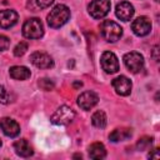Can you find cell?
I'll return each instance as SVG.
<instances>
[{"label":"cell","mask_w":160,"mask_h":160,"mask_svg":"<svg viewBox=\"0 0 160 160\" xmlns=\"http://www.w3.org/2000/svg\"><path fill=\"white\" fill-rule=\"evenodd\" d=\"M70 19V9L66 5L59 4L54 6L48 15V25L52 29L61 28Z\"/></svg>","instance_id":"cell-1"},{"label":"cell","mask_w":160,"mask_h":160,"mask_svg":"<svg viewBox=\"0 0 160 160\" xmlns=\"http://www.w3.org/2000/svg\"><path fill=\"white\" fill-rule=\"evenodd\" d=\"M100 35L109 42L118 41L122 35V29L112 20H104L100 24Z\"/></svg>","instance_id":"cell-2"},{"label":"cell","mask_w":160,"mask_h":160,"mask_svg":"<svg viewBox=\"0 0 160 160\" xmlns=\"http://www.w3.org/2000/svg\"><path fill=\"white\" fill-rule=\"evenodd\" d=\"M22 35L26 39H40L44 35V26L40 19H28L22 25Z\"/></svg>","instance_id":"cell-3"},{"label":"cell","mask_w":160,"mask_h":160,"mask_svg":"<svg viewBox=\"0 0 160 160\" xmlns=\"http://www.w3.org/2000/svg\"><path fill=\"white\" fill-rule=\"evenodd\" d=\"M75 111L70 108V106H66V105H62L60 106L50 118L51 122L55 124V125H68L70 124L74 119H75Z\"/></svg>","instance_id":"cell-4"},{"label":"cell","mask_w":160,"mask_h":160,"mask_svg":"<svg viewBox=\"0 0 160 160\" xmlns=\"http://www.w3.org/2000/svg\"><path fill=\"white\" fill-rule=\"evenodd\" d=\"M122 60H124V64L128 68V70L134 74L140 72L144 68V58L138 51H130V52L125 54Z\"/></svg>","instance_id":"cell-5"},{"label":"cell","mask_w":160,"mask_h":160,"mask_svg":"<svg viewBox=\"0 0 160 160\" xmlns=\"http://www.w3.org/2000/svg\"><path fill=\"white\" fill-rule=\"evenodd\" d=\"M110 6H111V4L109 0H92L88 6V11L91 18L102 19L104 16H106L109 14Z\"/></svg>","instance_id":"cell-6"},{"label":"cell","mask_w":160,"mask_h":160,"mask_svg":"<svg viewBox=\"0 0 160 160\" xmlns=\"http://www.w3.org/2000/svg\"><path fill=\"white\" fill-rule=\"evenodd\" d=\"M100 64H101L102 70H105V72H108V74H114L119 70V60H118L116 55L111 51L102 52V55L100 58Z\"/></svg>","instance_id":"cell-7"},{"label":"cell","mask_w":160,"mask_h":160,"mask_svg":"<svg viewBox=\"0 0 160 160\" xmlns=\"http://www.w3.org/2000/svg\"><path fill=\"white\" fill-rule=\"evenodd\" d=\"M30 61L34 66L39 69H50L54 66V60L52 58L42 51H35L30 55Z\"/></svg>","instance_id":"cell-8"},{"label":"cell","mask_w":160,"mask_h":160,"mask_svg":"<svg viewBox=\"0 0 160 160\" xmlns=\"http://www.w3.org/2000/svg\"><path fill=\"white\" fill-rule=\"evenodd\" d=\"M131 30L138 36H145L151 30V21L146 16H139L136 18L131 24Z\"/></svg>","instance_id":"cell-9"},{"label":"cell","mask_w":160,"mask_h":160,"mask_svg":"<svg viewBox=\"0 0 160 160\" xmlns=\"http://www.w3.org/2000/svg\"><path fill=\"white\" fill-rule=\"evenodd\" d=\"M99 101V96L94 91H84L78 98V105L82 110H90L92 109Z\"/></svg>","instance_id":"cell-10"},{"label":"cell","mask_w":160,"mask_h":160,"mask_svg":"<svg viewBox=\"0 0 160 160\" xmlns=\"http://www.w3.org/2000/svg\"><path fill=\"white\" fill-rule=\"evenodd\" d=\"M131 81L124 75H120L112 80V88L115 89L116 94L121 96H128L131 92Z\"/></svg>","instance_id":"cell-11"},{"label":"cell","mask_w":160,"mask_h":160,"mask_svg":"<svg viewBox=\"0 0 160 160\" xmlns=\"http://www.w3.org/2000/svg\"><path fill=\"white\" fill-rule=\"evenodd\" d=\"M0 128L2 132L9 138H15L20 134V126L19 124L10 118H2L0 119Z\"/></svg>","instance_id":"cell-12"},{"label":"cell","mask_w":160,"mask_h":160,"mask_svg":"<svg viewBox=\"0 0 160 160\" xmlns=\"http://www.w3.org/2000/svg\"><path fill=\"white\" fill-rule=\"evenodd\" d=\"M19 20L18 12L10 9L0 10V28L1 29H10L12 28Z\"/></svg>","instance_id":"cell-13"},{"label":"cell","mask_w":160,"mask_h":160,"mask_svg":"<svg viewBox=\"0 0 160 160\" xmlns=\"http://www.w3.org/2000/svg\"><path fill=\"white\" fill-rule=\"evenodd\" d=\"M134 12H135L134 6H132L130 2H128V1H121V2H119V4L116 5V9H115L116 16H118L120 20H122V21H129V20L134 16Z\"/></svg>","instance_id":"cell-14"},{"label":"cell","mask_w":160,"mask_h":160,"mask_svg":"<svg viewBox=\"0 0 160 160\" xmlns=\"http://www.w3.org/2000/svg\"><path fill=\"white\" fill-rule=\"evenodd\" d=\"M14 150L15 152L21 156V158H29L32 155V148L30 146V144L28 142L26 139H20V140H16L14 142Z\"/></svg>","instance_id":"cell-15"},{"label":"cell","mask_w":160,"mask_h":160,"mask_svg":"<svg viewBox=\"0 0 160 160\" xmlns=\"http://www.w3.org/2000/svg\"><path fill=\"white\" fill-rule=\"evenodd\" d=\"M9 74L12 79L15 80H26L30 78V70L26 66H20V65H15L11 66L9 70Z\"/></svg>","instance_id":"cell-16"},{"label":"cell","mask_w":160,"mask_h":160,"mask_svg":"<svg viewBox=\"0 0 160 160\" xmlns=\"http://www.w3.org/2000/svg\"><path fill=\"white\" fill-rule=\"evenodd\" d=\"M129 138H131V129H128V128L115 129V130H112V132H110V135H109V139H110L112 142L124 141V140H128Z\"/></svg>","instance_id":"cell-17"},{"label":"cell","mask_w":160,"mask_h":160,"mask_svg":"<svg viewBox=\"0 0 160 160\" xmlns=\"http://www.w3.org/2000/svg\"><path fill=\"white\" fill-rule=\"evenodd\" d=\"M89 156L91 159H95V160L104 159L106 156L105 146L101 142H94V144H91L89 146Z\"/></svg>","instance_id":"cell-18"},{"label":"cell","mask_w":160,"mask_h":160,"mask_svg":"<svg viewBox=\"0 0 160 160\" xmlns=\"http://www.w3.org/2000/svg\"><path fill=\"white\" fill-rule=\"evenodd\" d=\"M52 2L54 0H28L26 8L31 11H39V10L49 8Z\"/></svg>","instance_id":"cell-19"},{"label":"cell","mask_w":160,"mask_h":160,"mask_svg":"<svg viewBox=\"0 0 160 160\" xmlns=\"http://www.w3.org/2000/svg\"><path fill=\"white\" fill-rule=\"evenodd\" d=\"M91 122L95 128H99V129H104L106 126V115L102 110H98L92 114L91 116Z\"/></svg>","instance_id":"cell-20"},{"label":"cell","mask_w":160,"mask_h":160,"mask_svg":"<svg viewBox=\"0 0 160 160\" xmlns=\"http://www.w3.org/2000/svg\"><path fill=\"white\" fill-rule=\"evenodd\" d=\"M38 85H39V88H40L41 90H44V91H50V90H52V89L55 88L54 81H52L51 79H49V78H42V79H40L39 82H38Z\"/></svg>","instance_id":"cell-21"},{"label":"cell","mask_w":160,"mask_h":160,"mask_svg":"<svg viewBox=\"0 0 160 160\" xmlns=\"http://www.w3.org/2000/svg\"><path fill=\"white\" fill-rule=\"evenodd\" d=\"M152 144V138H149V136H144L141 139H139L138 144H136V148L138 150L142 151V150H148Z\"/></svg>","instance_id":"cell-22"},{"label":"cell","mask_w":160,"mask_h":160,"mask_svg":"<svg viewBox=\"0 0 160 160\" xmlns=\"http://www.w3.org/2000/svg\"><path fill=\"white\" fill-rule=\"evenodd\" d=\"M28 50V42L26 41H20L15 48H14V55L15 56H22Z\"/></svg>","instance_id":"cell-23"},{"label":"cell","mask_w":160,"mask_h":160,"mask_svg":"<svg viewBox=\"0 0 160 160\" xmlns=\"http://www.w3.org/2000/svg\"><path fill=\"white\" fill-rule=\"evenodd\" d=\"M11 101L9 91L5 89V86L0 85V104H9Z\"/></svg>","instance_id":"cell-24"},{"label":"cell","mask_w":160,"mask_h":160,"mask_svg":"<svg viewBox=\"0 0 160 160\" xmlns=\"http://www.w3.org/2000/svg\"><path fill=\"white\" fill-rule=\"evenodd\" d=\"M10 46V39L5 35H0V51L8 50Z\"/></svg>","instance_id":"cell-25"},{"label":"cell","mask_w":160,"mask_h":160,"mask_svg":"<svg viewBox=\"0 0 160 160\" xmlns=\"http://www.w3.org/2000/svg\"><path fill=\"white\" fill-rule=\"evenodd\" d=\"M149 158H150V159H159V149H158V148L154 149L152 152L149 154Z\"/></svg>","instance_id":"cell-26"},{"label":"cell","mask_w":160,"mask_h":160,"mask_svg":"<svg viewBox=\"0 0 160 160\" xmlns=\"http://www.w3.org/2000/svg\"><path fill=\"white\" fill-rule=\"evenodd\" d=\"M158 52H159V46L156 45V46L154 48V50H152V58H154V60H155V61H159V56H158Z\"/></svg>","instance_id":"cell-27"},{"label":"cell","mask_w":160,"mask_h":160,"mask_svg":"<svg viewBox=\"0 0 160 160\" xmlns=\"http://www.w3.org/2000/svg\"><path fill=\"white\" fill-rule=\"evenodd\" d=\"M81 85H82L81 82H75V84H74V86H75V88H76V86H81Z\"/></svg>","instance_id":"cell-28"},{"label":"cell","mask_w":160,"mask_h":160,"mask_svg":"<svg viewBox=\"0 0 160 160\" xmlns=\"http://www.w3.org/2000/svg\"><path fill=\"white\" fill-rule=\"evenodd\" d=\"M0 146H1V140H0Z\"/></svg>","instance_id":"cell-29"},{"label":"cell","mask_w":160,"mask_h":160,"mask_svg":"<svg viewBox=\"0 0 160 160\" xmlns=\"http://www.w3.org/2000/svg\"><path fill=\"white\" fill-rule=\"evenodd\" d=\"M155 1H156V2H158V1H159V0H155Z\"/></svg>","instance_id":"cell-30"}]
</instances>
